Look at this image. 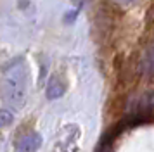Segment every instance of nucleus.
<instances>
[{"label": "nucleus", "mask_w": 154, "mask_h": 152, "mask_svg": "<svg viewBox=\"0 0 154 152\" xmlns=\"http://www.w3.org/2000/svg\"><path fill=\"white\" fill-rule=\"evenodd\" d=\"M26 90H28V71L21 61H17L4 74V97L9 104L21 107L26 100Z\"/></svg>", "instance_id": "nucleus-1"}, {"label": "nucleus", "mask_w": 154, "mask_h": 152, "mask_svg": "<svg viewBox=\"0 0 154 152\" xmlns=\"http://www.w3.org/2000/svg\"><path fill=\"white\" fill-rule=\"evenodd\" d=\"M42 147V135L38 131H29L26 135H23L17 144H16V150L17 152H35Z\"/></svg>", "instance_id": "nucleus-2"}, {"label": "nucleus", "mask_w": 154, "mask_h": 152, "mask_svg": "<svg viewBox=\"0 0 154 152\" xmlns=\"http://www.w3.org/2000/svg\"><path fill=\"white\" fill-rule=\"evenodd\" d=\"M64 93H66V85H64L57 76L50 78L49 85H47V99L56 100V99H61Z\"/></svg>", "instance_id": "nucleus-3"}, {"label": "nucleus", "mask_w": 154, "mask_h": 152, "mask_svg": "<svg viewBox=\"0 0 154 152\" xmlns=\"http://www.w3.org/2000/svg\"><path fill=\"white\" fill-rule=\"evenodd\" d=\"M14 121V114L7 109H0V128L9 126V124Z\"/></svg>", "instance_id": "nucleus-4"}]
</instances>
